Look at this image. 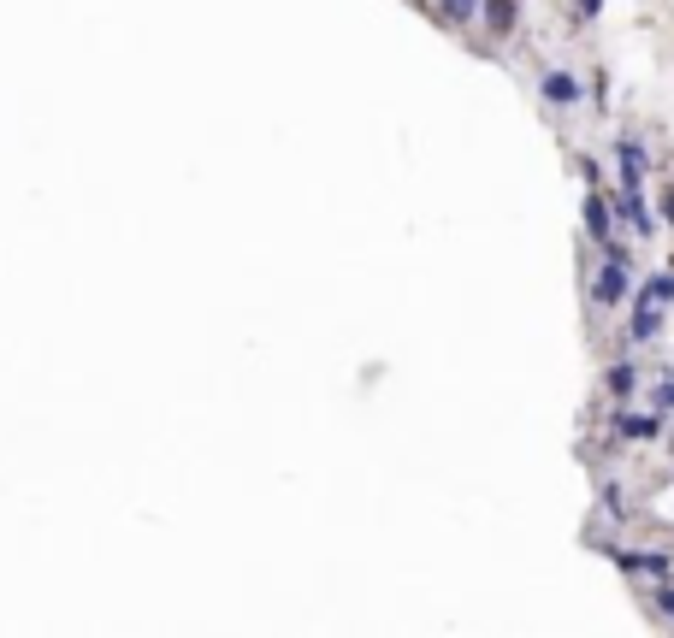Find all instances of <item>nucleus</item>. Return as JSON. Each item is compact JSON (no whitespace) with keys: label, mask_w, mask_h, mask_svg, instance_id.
Returning a JSON list of instances; mask_svg holds the SVG:
<instances>
[{"label":"nucleus","mask_w":674,"mask_h":638,"mask_svg":"<svg viewBox=\"0 0 674 638\" xmlns=\"http://www.w3.org/2000/svg\"><path fill=\"white\" fill-rule=\"evenodd\" d=\"M627 284H633V266H627V249L621 243H604V272H598V284H592V296L615 308L621 296H627Z\"/></svg>","instance_id":"obj_1"},{"label":"nucleus","mask_w":674,"mask_h":638,"mask_svg":"<svg viewBox=\"0 0 674 638\" xmlns=\"http://www.w3.org/2000/svg\"><path fill=\"white\" fill-rule=\"evenodd\" d=\"M663 308H669V302H657V296H645V290H639V302H633V325H627V337H633V343H651V337L663 331Z\"/></svg>","instance_id":"obj_2"},{"label":"nucleus","mask_w":674,"mask_h":638,"mask_svg":"<svg viewBox=\"0 0 674 638\" xmlns=\"http://www.w3.org/2000/svg\"><path fill=\"white\" fill-rule=\"evenodd\" d=\"M615 562L627 568V574H651V579H669L674 562L663 556V550H615Z\"/></svg>","instance_id":"obj_3"},{"label":"nucleus","mask_w":674,"mask_h":638,"mask_svg":"<svg viewBox=\"0 0 674 638\" xmlns=\"http://www.w3.org/2000/svg\"><path fill=\"white\" fill-rule=\"evenodd\" d=\"M615 154H621V184L639 190V184H645V142H639V136H621Z\"/></svg>","instance_id":"obj_4"},{"label":"nucleus","mask_w":674,"mask_h":638,"mask_svg":"<svg viewBox=\"0 0 674 638\" xmlns=\"http://www.w3.org/2000/svg\"><path fill=\"white\" fill-rule=\"evenodd\" d=\"M586 237L592 243H615V213L604 195H586Z\"/></svg>","instance_id":"obj_5"},{"label":"nucleus","mask_w":674,"mask_h":638,"mask_svg":"<svg viewBox=\"0 0 674 638\" xmlns=\"http://www.w3.org/2000/svg\"><path fill=\"white\" fill-rule=\"evenodd\" d=\"M621 219L633 225V237H651V231H657V219H651L645 195H639V190H627V184H621Z\"/></svg>","instance_id":"obj_6"},{"label":"nucleus","mask_w":674,"mask_h":638,"mask_svg":"<svg viewBox=\"0 0 674 638\" xmlns=\"http://www.w3.org/2000/svg\"><path fill=\"white\" fill-rule=\"evenodd\" d=\"M544 101H556V107H574L580 101V77H568V71H544Z\"/></svg>","instance_id":"obj_7"},{"label":"nucleus","mask_w":674,"mask_h":638,"mask_svg":"<svg viewBox=\"0 0 674 638\" xmlns=\"http://www.w3.org/2000/svg\"><path fill=\"white\" fill-rule=\"evenodd\" d=\"M615 432H621V438H657V432H663V414H657V408H651V414H621Z\"/></svg>","instance_id":"obj_8"},{"label":"nucleus","mask_w":674,"mask_h":638,"mask_svg":"<svg viewBox=\"0 0 674 638\" xmlns=\"http://www.w3.org/2000/svg\"><path fill=\"white\" fill-rule=\"evenodd\" d=\"M485 24H491V36H509L515 30V0H485Z\"/></svg>","instance_id":"obj_9"},{"label":"nucleus","mask_w":674,"mask_h":638,"mask_svg":"<svg viewBox=\"0 0 674 638\" xmlns=\"http://www.w3.org/2000/svg\"><path fill=\"white\" fill-rule=\"evenodd\" d=\"M633 384H639L633 361H615V367H609V390H615V396H633Z\"/></svg>","instance_id":"obj_10"},{"label":"nucleus","mask_w":674,"mask_h":638,"mask_svg":"<svg viewBox=\"0 0 674 638\" xmlns=\"http://www.w3.org/2000/svg\"><path fill=\"white\" fill-rule=\"evenodd\" d=\"M438 12H444V24H468L479 12V0H438Z\"/></svg>","instance_id":"obj_11"},{"label":"nucleus","mask_w":674,"mask_h":638,"mask_svg":"<svg viewBox=\"0 0 674 638\" xmlns=\"http://www.w3.org/2000/svg\"><path fill=\"white\" fill-rule=\"evenodd\" d=\"M645 296H657V302H674V272H657V278L645 284Z\"/></svg>","instance_id":"obj_12"},{"label":"nucleus","mask_w":674,"mask_h":638,"mask_svg":"<svg viewBox=\"0 0 674 638\" xmlns=\"http://www.w3.org/2000/svg\"><path fill=\"white\" fill-rule=\"evenodd\" d=\"M657 414H674V373L657 379Z\"/></svg>","instance_id":"obj_13"},{"label":"nucleus","mask_w":674,"mask_h":638,"mask_svg":"<svg viewBox=\"0 0 674 638\" xmlns=\"http://www.w3.org/2000/svg\"><path fill=\"white\" fill-rule=\"evenodd\" d=\"M651 603H657V615H669V621H674V585H663V591H657Z\"/></svg>","instance_id":"obj_14"},{"label":"nucleus","mask_w":674,"mask_h":638,"mask_svg":"<svg viewBox=\"0 0 674 638\" xmlns=\"http://www.w3.org/2000/svg\"><path fill=\"white\" fill-rule=\"evenodd\" d=\"M574 12H580V18H598V12H604V0H574Z\"/></svg>","instance_id":"obj_15"},{"label":"nucleus","mask_w":674,"mask_h":638,"mask_svg":"<svg viewBox=\"0 0 674 638\" xmlns=\"http://www.w3.org/2000/svg\"><path fill=\"white\" fill-rule=\"evenodd\" d=\"M663 213H669V219H674V190H669V195H663Z\"/></svg>","instance_id":"obj_16"}]
</instances>
